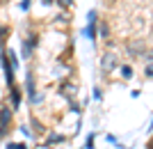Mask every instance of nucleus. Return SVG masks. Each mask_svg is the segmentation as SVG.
I'll list each match as a JSON object with an SVG mask.
<instances>
[{"instance_id":"2eb2a0df","label":"nucleus","mask_w":153,"mask_h":149,"mask_svg":"<svg viewBox=\"0 0 153 149\" xmlns=\"http://www.w3.org/2000/svg\"><path fill=\"white\" fill-rule=\"evenodd\" d=\"M57 5H62V7H66V5H71V0H57Z\"/></svg>"},{"instance_id":"ddd939ff","label":"nucleus","mask_w":153,"mask_h":149,"mask_svg":"<svg viewBox=\"0 0 153 149\" xmlns=\"http://www.w3.org/2000/svg\"><path fill=\"white\" fill-rule=\"evenodd\" d=\"M146 76H149V78H153V64H149V67H146Z\"/></svg>"},{"instance_id":"7ed1b4c3","label":"nucleus","mask_w":153,"mask_h":149,"mask_svg":"<svg viewBox=\"0 0 153 149\" xmlns=\"http://www.w3.org/2000/svg\"><path fill=\"white\" fill-rule=\"evenodd\" d=\"M85 37L91 41L96 39V12H89V25L85 28Z\"/></svg>"},{"instance_id":"4468645a","label":"nucleus","mask_w":153,"mask_h":149,"mask_svg":"<svg viewBox=\"0 0 153 149\" xmlns=\"http://www.w3.org/2000/svg\"><path fill=\"white\" fill-rule=\"evenodd\" d=\"M7 149H25V147H23V145H14V142H12V145H9Z\"/></svg>"},{"instance_id":"423d86ee","label":"nucleus","mask_w":153,"mask_h":149,"mask_svg":"<svg viewBox=\"0 0 153 149\" xmlns=\"http://www.w3.org/2000/svg\"><path fill=\"white\" fill-rule=\"evenodd\" d=\"M76 85H71V83H66V85H62V92H66V97L69 99H73V94H76Z\"/></svg>"},{"instance_id":"9b49d317","label":"nucleus","mask_w":153,"mask_h":149,"mask_svg":"<svg viewBox=\"0 0 153 149\" xmlns=\"http://www.w3.org/2000/svg\"><path fill=\"white\" fill-rule=\"evenodd\" d=\"M87 149H94V133L87 138Z\"/></svg>"},{"instance_id":"f8f14e48","label":"nucleus","mask_w":153,"mask_h":149,"mask_svg":"<svg viewBox=\"0 0 153 149\" xmlns=\"http://www.w3.org/2000/svg\"><path fill=\"white\" fill-rule=\"evenodd\" d=\"M21 133H23V136H27V138L32 136V133H30V129H27V126H21Z\"/></svg>"},{"instance_id":"39448f33","label":"nucleus","mask_w":153,"mask_h":149,"mask_svg":"<svg viewBox=\"0 0 153 149\" xmlns=\"http://www.w3.org/2000/svg\"><path fill=\"white\" fill-rule=\"evenodd\" d=\"M128 53H144V44H142V41H130V44H128Z\"/></svg>"},{"instance_id":"f03ea898","label":"nucleus","mask_w":153,"mask_h":149,"mask_svg":"<svg viewBox=\"0 0 153 149\" xmlns=\"http://www.w3.org/2000/svg\"><path fill=\"white\" fill-rule=\"evenodd\" d=\"M9 119H12V110H9V108H2V110H0V138L7 133Z\"/></svg>"},{"instance_id":"0eeeda50","label":"nucleus","mask_w":153,"mask_h":149,"mask_svg":"<svg viewBox=\"0 0 153 149\" xmlns=\"http://www.w3.org/2000/svg\"><path fill=\"white\" fill-rule=\"evenodd\" d=\"M64 136H59V133H53V136H48V140H46V145H55V142H62Z\"/></svg>"},{"instance_id":"20e7f679","label":"nucleus","mask_w":153,"mask_h":149,"mask_svg":"<svg viewBox=\"0 0 153 149\" xmlns=\"http://www.w3.org/2000/svg\"><path fill=\"white\" fill-rule=\"evenodd\" d=\"M34 44H37V37H30V41H23V58H30L32 55V48H34Z\"/></svg>"},{"instance_id":"9d476101","label":"nucleus","mask_w":153,"mask_h":149,"mask_svg":"<svg viewBox=\"0 0 153 149\" xmlns=\"http://www.w3.org/2000/svg\"><path fill=\"white\" fill-rule=\"evenodd\" d=\"M32 126H34V129H37L39 133H41V131H44V126H41V122H37V119H32Z\"/></svg>"},{"instance_id":"6e6552de","label":"nucleus","mask_w":153,"mask_h":149,"mask_svg":"<svg viewBox=\"0 0 153 149\" xmlns=\"http://www.w3.org/2000/svg\"><path fill=\"white\" fill-rule=\"evenodd\" d=\"M12 103H14V108H19V103H21V92L19 90L12 92Z\"/></svg>"},{"instance_id":"1a4fd4ad","label":"nucleus","mask_w":153,"mask_h":149,"mask_svg":"<svg viewBox=\"0 0 153 149\" xmlns=\"http://www.w3.org/2000/svg\"><path fill=\"white\" fill-rule=\"evenodd\" d=\"M121 73H123V78H130V76H133V69H130V67H121Z\"/></svg>"},{"instance_id":"dca6fc26","label":"nucleus","mask_w":153,"mask_h":149,"mask_svg":"<svg viewBox=\"0 0 153 149\" xmlns=\"http://www.w3.org/2000/svg\"><path fill=\"white\" fill-rule=\"evenodd\" d=\"M27 2H30V0H27Z\"/></svg>"},{"instance_id":"f257e3e1","label":"nucleus","mask_w":153,"mask_h":149,"mask_svg":"<svg viewBox=\"0 0 153 149\" xmlns=\"http://www.w3.org/2000/svg\"><path fill=\"white\" fill-rule=\"evenodd\" d=\"M114 67H117V58L112 55V53H105V55L101 58V69H103V73H110Z\"/></svg>"}]
</instances>
